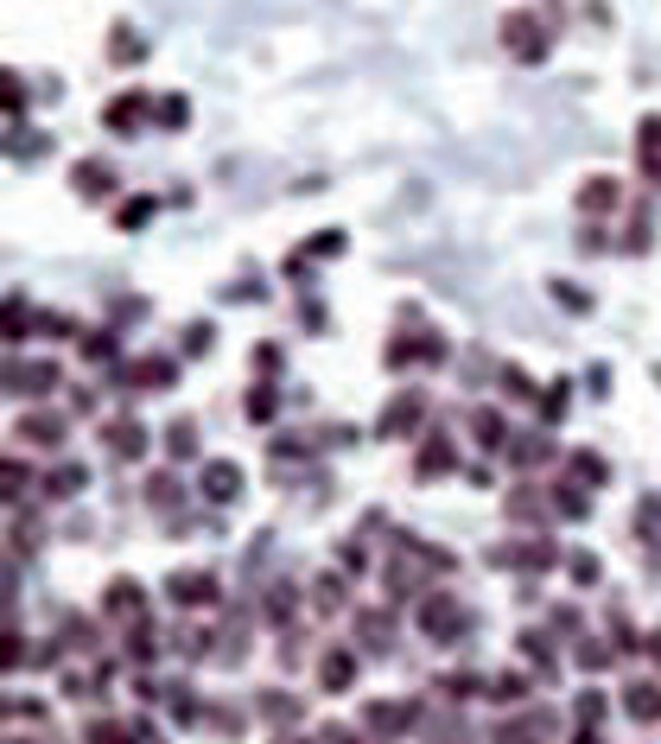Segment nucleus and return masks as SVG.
<instances>
[{"label": "nucleus", "mask_w": 661, "mask_h": 744, "mask_svg": "<svg viewBox=\"0 0 661 744\" xmlns=\"http://www.w3.org/2000/svg\"><path fill=\"white\" fill-rule=\"evenodd\" d=\"M325 255H344V229H325L319 242H305V249L293 255V267H305V261H325Z\"/></svg>", "instance_id": "33"}, {"label": "nucleus", "mask_w": 661, "mask_h": 744, "mask_svg": "<svg viewBox=\"0 0 661 744\" xmlns=\"http://www.w3.org/2000/svg\"><path fill=\"white\" fill-rule=\"evenodd\" d=\"M471 440H478L483 452H503L509 446V420L496 408H471Z\"/></svg>", "instance_id": "20"}, {"label": "nucleus", "mask_w": 661, "mask_h": 744, "mask_svg": "<svg viewBox=\"0 0 661 744\" xmlns=\"http://www.w3.org/2000/svg\"><path fill=\"white\" fill-rule=\"evenodd\" d=\"M197 496L217 503V509H229V503L242 496V465H236V458H204V471H197Z\"/></svg>", "instance_id": "9"}, {"label": "nucleus", "mask_w": 661, "mask_h": 744, "mask_svg": "<svg viewBox=\"0 0 661 744\" xmlns=\"http://www.w3.org/2000/svg\"><path fill=\"white\" fill-rule=\"evenodd\" d=\"M573 382H548V395H541V420H560V413L573 408V395H566Z\"/></svg>", "instance_id": "41"}, {"label": "nucleus", "mask_w": 661, "mask_h": 744, "mask_svg": "<svg viewBox=\"0 0 661 744\" xmlns=\"http://www.w3.org/2000/svg\"><path fill=\"white\" fill-rule=\"evenodd\" d=\"M242 413H249L255 427H267V420L280 413V388H274V382H255V388H249V401H242Z\"/></svg>", "instance_id": "27"}, {"label": "nucleus", "mask_w": 661, "mask_h": 744, "mask_svg": "<svg viewBox=\"0 0 661 744\" xmlns=\"http://www.w3.org/2000/svg\"><path fill=\"white\" fill-rule=\"evenodd\" d=\"M357 636H369V649H388L395 617H388V611H357Z\"/></svg>", "instance_id": "30"}, {"label": "nucleus", "mask_w": 661, "mask_h": 744, "mask_svg": "<svg viewBox=\"0 0 661 744\" xmlns=\"http://www.w3.org/2000/svg\"><path fill=\"white\" fill-rule=\"evenodd\" d=\"M528 687H534V681H528L521 669H509V674H496V681H490V700H503V707H509V700H528Z\"/></svg>", "instance_id": "31"}, {"label": "nucleus", "mask_w": 661, "mask_h": 744, "mask_svg": "<svg viewBox=\"0 0 661 744\" xmlns=\"http://www.w3.org/2000/svg\"><path fill=\"white\" fill-rule=\"evenodd\" d=\"M642 649H649V656H656V662H661V624H656V631H649V643H642Z\"/></svg>", "instance_id": "54"}, {"label": "nucleus", "mask_w": 661, "mask_h": 744, "mask_svg": "<svg viewBox=\"0 0 661 744\" xmlns=\"http://www.w3.org/2000/svg\"><path fill=\"white\" fill-rule=\"evenodd\" d=\"M579 744H598V739H579Z\"/></svg>", "instance_id": "55"}, {"label": "nucleus", "mask_w": 661, "mask_h": 744, "mask_svg": "<svg viewBox=\"0 0 661 744\" xmlns=\"http://www.w3.org/2000/svg\"><path fill=\"white\" fill-rule=\"evenodd\" d=\"M153 211H159V197H128V204H121V229H141Z\"/></svg>", "instance_id": "43"}, {"label": "nucleus", "mask_w": 661, "mask_h": 744, "mask_svg": "<svg viewBox=\"0 0 661 744\" xmlns=\"http://www.w3.org/2000/svg\"><path fill=\"white\" fill-rule=\"evenodd\" d=\"M357 669H363V656L337 643V649H325V656H319V687H325V694H350Z\"/></svg>", "instance_id": "16"}, {"label": "nucleus", "mask_w": 661, "mask_h": 744, "mask_svg": "<svg viewBox=\"0 0 661 744\" xmlns=\"http://www.w3.org/2000/svg\"><path fill=\"white\" fill-rule=\"evenodd\" d=\"M312 604H319V611H344V579H337V573H319V586H312Z\"/></svg>", "instance_id": "35"}, {"label": "nucleus", "mask_w": 661, "mask_h": 744, "mask_svg": "<svg viewBox=\"0 0 661 744\" xmlns=\"http://www.w3.org/2000/svg\"><path fill=\"white\" fill-rule=\"evenodd\" d=\"M573 579H579V586H591V579H598V560L579 554V560H573Z\"/></svg>", "instance_id": "53"}, {"label": "nucleus", "mask_w": 661, "mask_h": 744, "mask_svg": "<svg viewBox=\"0 0 661 744\" xmlns=\"http://www.w3.org/2000/svg\"><path fill=\"white\" fill-rule=\"evenodd\" d=\"M337 560H344V573H369V554L357 548V541H344V548H337Z\"/></svg>", "instance_id": "50"}, {"label": "nucleus", "mask_w": 661, "mask_h": 744, "mask_svg": "<svg viewBox=\"0 0 661 744\" xmlns=\"http://www.w3.org/2000/svg\"><path fill=\"white\" fill-rule=\"evenodd\" d=\"M553 516H566V521H586V516H591V496H586V484H573V478H560V484H553Z\"/></svg>", "instance_id": "22"}, {"label": "nucleus", "mask_w": 661, "mask_h": 744, "mask_svg": "<svg viewBox=\"0 0 661 744\" xmlns=\"http://www.w3.org/2000/svg\"><path fill=\"white\" fill-rule=\"evenodd\" d=\"M166 452H172V458H197V427H191V420H172V433H166Z\"/></svg>", "instance_id": "34"}, {"label": "nucleus", "mask_w": 661, "mask_h": 744, "mask_svg": "<svg viewBox=\"0 0 661 744\" xmlns=\"http://www.w3.org/2000/svg\"><path fill=\"white\" fill-rule=\"evenodd\" d=\"M548 440H521V446H509V458H515V465H541V458H548Z\"/></svg>", "instance_id": "47"}, {"label": "nucleus", "mask_w": 661, "mask_h": 744, "mask_svg": "<svg viewBox=\"0 0 661 744\" xmlns=\"http://www.w3.org/2000/svg\"><path fill=\"white\" fill-rule=\"evenodd\" d=\"M51 388H64V370L51 357H7V395L20 401H45Z\"/></svg>", "instance_id": "3"}, {"label": "nucleus", "mask_w": 661, "mask_h": 744, "mask_svg": "<svg viewBox=\"0 0 661 744\" xmlns=\"http://www.w3.org/2000/svg\"><path fill=\"white\" fill-rule=\"evenodd\" d=\"M147 509H159V516H179V478L153 471V478H147Z\"/></svg>", "instance_id": "29"}, {"label": "nucleus", "mask_w": 661, "mask_h": 744, "mask_svg": "<svg viewBox=\"0 0 661 744\" xmlns=\"http://www.w3.org/2000/svg\"><path fill=\"white\" fill-rule=\"evenodd\" d=\"M503 395H515V401H534V375L521 370V363H509V370H503Z\"/></svg>", "instance_id": "39"}, {"label": "nucleus", "mask_w": 661, "mask_h": 744, "mask_svg": "<svg viewBox=\"0 0 661 744\" xmlns=\"http://www.w3.org/2000/svg\"><path fill=\"white\" fill-rule=\"evenodd\" d=\"M153 115H159V96H147V89H128V96L103 103V128H109V134H141Z\"/></svg>", "instance_id": "8"}, {"label": "nucleus", "mask_w": 661, "mask_h": 744, "mask_svg": "<svg viewBox=\"0 0 661 744\" xmlns=\"http://www.w3.org/2000/svg\"><path fill=\"white\" fill-rule=\"evenodd\" d=\"M103 452H109V458H121V465L147 458V427H141V420H128V413L103 420Z\"/></svg>", "instance_id": "10"}, {"label": "nucleus", "mask_w": 661, "mask_h": 744, "mask_svg": "<svg viewBox=\"0 0 661 744\" xmlns=\"http://www.w3.org/2000/svg\"><path fill=\"white\" fill-rule=\"evenodd\" d=\"M503 516L509 521H528V528H541V521L553 516V496H541V484H509V496H503Z\"/></svg>", "instance_id": "13"}, {"label": "nucleus", "mask_w": 661, "mask_h": 744, "mask_svg": "<svg viewBox=\"0 0 661 744\" xmlns=\"http://www.w3.org/2000/svg\"><path fill=\"white\" fill-rule=\"evenodd\" d=\"M103 617H109V624H147V592H141V579H109Z\"/></svg>", "instance_id": "11"}, {"label": "nucleus", "mask_w": 661, "mask_h": 744, "mask_svg": "<svg viewBox=\"0 0 661 744\" xmlns=\"http://www.w3.org/2000/svg\"><path fill=\"white\" fill-rule=\"evenodd\" d=\"M440 694H445V700H471V694H483V681H478V674H445Z\"/></svg>", "instance_id": "42"}, {"label": "nucleus", "mask_w": 661, "mask_h": 744, "mask_svg": "<svg viewBox=\"0 0 661 744\" xmlns=\"http://www.w3.org/2000/svg\"><path fill=\"white\" fill-rule=\"evenodd\" d=\"M515 643H521V656H528V669L553 674V649H548V636H541V631H521V636H515Z\"/></svg>", "instance_id": "32"}, {"label": "nucleus", "mask_w": 661, "mask_h": 744, "mask_svg": "<svg viewBox=\"0 0 661 744\" xmlns=\"http://www.w3.org/2000/svg\"><path fill=\"white\" fill-rule=\"evenodd\" d=\"M26 478H33V471H26L20 458H7V471H0V484H7V503H20V496H26Z\"/></svg>", "instance_id": "44"}, {"label": "nucleus", "mask_w": 661, "mask_h": 744, "mask_svg": "<svg viewBox=\"0 0 661 744\" xmlns=\"http://www.w3.org/2000/svg\"><path fill=\"white\" fill-rule=\"evenodd\" d=\"M64 433H71V420L51 413V408H26L20 420H13V440L33 446V452H58V446H64Z\"/></svg>", "instance_id": "7"}, {"label": "nucleus", "mask_w": 661, "mask_h": 744, "mask_svg": "<svg viewBox=\"0 0 661 744\" xmlns=\"http://www.w3.org/2000/svg\"><path fill=\"white\" fill-rule=\"evenodd\" d=\"M172 382H179V363H172V357H159V350L134 357L128 370L115 375V388H128V395H166Z\"/></svg>", "instance_id": "5"}, {"label": "nucleus", "mask_w": 661, "mask_h": 744, "mask_svg": "<svg viewBox=\"0 0 661 744\" xmlns=\"http://www.w3.org/2000/svg\"><path fill=\"white\" fill-rule=\"evenodd\" d=\"M617 211H624V185L611 172H591L579 185V217H617Z\"/></svg>", "instance_id": "12"}, {"label": "nucleus", "mask_w": 661, "mask_h": 744, "mask_svg": "<svg viewBox=\"0 0 661 744\" xmlns=\"http://www.w3.org/2000/svg\"><path fill=\"white\" fill-rule=\"evenodd\" d=\"M553 299H560V305H573V312H586V305H591V299H586V293H573L566 280H553Z\"/></svg>", "instance_id": "51"}, {"label": "nucleus", "mask_w": 661, "mask_h": 744, "mask_svg": "<svg viewBox=\"0 0 661 744\" xmlns=\"http://www.w3.org/2000/svg\"><path fill=\"white\" fill-rule=\"evenodd\" d=\"M89 484V478H83V465H71V458H64V465H51V471H45V503H71L76 490Z\"/></svg>", "instance_id": "19"}, {"label": "nucleus", "mask_w": 661, "mask_h": 744, "mask_svg": "<svg viewBox=\"0 0 661 744\" xmlns=\"http://www.w3.org/2000/svg\"><path fill=\"white\" fill-rule=\"evenodd\" d=\"M496 566H521V573H548V566H553V548H548V541H521V548H503V554H496Z\"/></svg>", "instance_id": "21"}, {"label": "nucleus", "mask_w": 661, "mask_h": 744, "mask_svg": "<svg viewBox=\"0 0 661 744\" xmlns=\"http://www.w3.org/2000/svg\"><path fill=\"white\" fill-rule=\"evenodd\" d=\"M363 719L375 732H401V725H413V707H401V700H369Z\"/></svg>", "instance_id": "25"}, {"label": "nucleus", "mask_w": 661, "mask_h": 744, "mask_svg": "<svg viewBox=\"0 0 661 744\" xmlns=\"http://www.w3.org/2000/svg\"><path fill=\"white\" fill-rule=\"evenodd\" d=\"M166 598L179 604V611H217L223 604V579L211 566H179L172 579H166Z\"/></svg>", "instance_id": "4"}, {"label": "nucleus", "mask_w": 661, "mask_h": 744, "mask_svg": "<svg viewBox=\"0 0 661 744\" xmlns=\"http://www.w3.org/2000/svg\"><path fill=\"white\" fill-rule=\"evenodd\" d=\"M624 712H629V719H642V725H656V719H661V681H629V687H624Z\"/></svg>", "instance_id": "18"}, {"label": "nucleus", "mask_w": 661, "mask_h": 744, "mask_svg": "<svg viewBox=\"0 0 661 744\" xmlns=\"http://www.w3.org/2000/svg\"><path fill=\"white\" fill-rule=\"evenodd\" d=\"M636 147H642V172L661 185V115H642V128H636Z\"/></svg>", "instance_id": "23"}, {"label": "nucleus", "mask_w": 661, "mask_h": 744, "mask_svg": "<svg viewBox=\"0 0 661 744\" xmlns=\"http://www.w3.org/2000/svg\"><path fill=\"white\" fill-rule=\"evenodd\" d=\"M566 471H573V478H579L586 490H598L604 478H611V465H604L598 452H566Z\"/></svg>", "instance_id": "28"}, {"label": "nucleus", "mask_w": 661, "mask_h": 744, "mask_svg": "<svg viewBox=\"0 0 661 744\" xmlns=\"http://www.w3.org/2000/svg\"><path fill=\"white\" fill-rule=\"evenodd\" d=\"M503 51H509L515 64H548L553 58V26L541 20V13L515 7V13H503Z\"/></svg>", "instance_id": "2"}, {"label": "nucleus", "mask_w": 661, "mask_h": 744, "mask_svg": "<svg viewBox=\"0 0 661 744\" xmlns=\"http://www.w3.org/2000/svg\"><path fill=\"white\" fill-rule=\"evenodd\" d=\"M0 325H7V344L20 350V344H26V337L38 332V312H33V305H26L20 293H13V299H7V319H0Z\"/></svg>", "instance_id": "24"}, {"label": "nucleus", "mask_w": 661, "mask_h": 744, "mask_svg": "<svg viewBox=\"0 0 661 744\" xmlns=\"http://www.w3.org/2000/svg\"><path fill=\"white\" fill-rule=\"evenodd\" d=\"M115 350H121L115 332H83V357H89V363H115Z\"/></svg>", "instance_id": "38"}, {"label": "nucleus", "mask_w": 661, "mask_h": 744, "mask_svg": "<svg viewBox=\"0 0 661 744\" xmlns=\"http://www.w3.org/2000/svg\"><path fill=\"white\" fill-rule=\"evenodd\" d=\"M445 357V344L433 332L420 337V344H407V337H395V344H388V370H407V363H440Z\"/></svg>", "instance_id": "17"}, {"label": "nucleus", "mask_w": 661, "mask_h": 744, "mask_svg": "<svg viewBox=\"0 0 661 744\" xmlns=\"http://www.w3.org/2000/svg\"><path fill=\"white\" fill-rule=\"evenodd\" d=\"M261 712H267V719H293V712H299V700H287L280 687H267V700H261Z\"/></svg>", "instance_id": "46"}, {"label": "nucleus", "mask_w": 661, "mask_h": 744, "mask_svg": "<svg viewBox=\"0 0 661 744\" xmlns=\"http://www.w3.org/2000/svg\"><path fill=\"white\" fill-rule=\"evenodd\" d=\"M153 121H159V128H184V121H191V103H184V96H159V115H153Z\"/></svg>", "instance_id": "40"}, {"label": "nucleus", "mask_w": 661, "mask_h": 744, "mask_svg": "<svg viewBox=\"0 0 661 744\" xmlns=\"http://www.w3.org/2000/svg\"><path fill=\"white\" fill-rule=\"evenodd\" d=\"M89 744H128V725H115V719H96V725H89Z\"/></svg>", "instance_id": "48"}, {"label": "nucleus", "mask_w": 661, "mask_h": 744, "mask_svg": "<svg viewBox=\"0 0 661 744\" xmlns=\"http://www.w3.org/2000/svg\"><path fill=\"white\" fill-rule=\"evenodd\" d=\"M0 103H7V115H13V121H20V115H26V103H33V96H26V76H0Z\"/></svg>", "instance_id": "36"}, {"label": "nucleus", "mask_w": 661, "mask_h": 744, "mask_svg": "<svg viewBox=\"0 0 661 744\" xmlns=\"http://www.w3.org/2000/svg\"><path fill=\"white\" fill-rule=\"evenodd\" d=\"M611 636H617V649H642V643H636V624H629L624 611H611Z\"/></svg>", "instance_id": "49"}, {"label": "nucleus", "mask_w": 661, "mask_h": 744, "mask_svg": "<svg viewBox=\"0 0 661 744\" xmlns=\"http://www.w3.org/2000/svg\"><path fill=\"white\" fill-rule=\"evenodd\" d=\"M147 58V38L134 33V26H115L109 33V64H141Z\"/></svg>", "instance_id": "26"}, {"label": "nucleus", "mask_w": 661, "mask_h": 744, "mask_svg": "<svg viewBox=\"0 0 661 744\" xmlns=\"http://www.w3.org/2000/svg\"><path fill=\"white\" fill-rule=\"evenodd\" d=\"M445 471H458V446H452V433H426L413 452V478H445Z\"/></svg>", "instance_id": "15"}, {"label": "nucleus", "mask_w": 661, "mask_h": 744, "mask_svg": "<svg viewBox=\"0 0 661 744\" xmlns=\"http://www.w3.org/2000/svg\"><path fill=\"white\" fill-rule=\"evenodd\" d=\"M211 344H217V332H211V325H184V357H204Z\"/></svg>", "instance_id": "45"}, {"label": "nucleus", "mask_w": 661, "mask_h": 744, "mask_svg": "<svg viewBox=\"0 0 661 744\" xmlns=\"http://www.w3.org/2000/svg\"><path fill=\"white\" fill-rule=\"evenodd\" d=\"M38 337H58L64 344V337H83V332H76L71 312H38Z\"/></svg>", "instance_id": "37"}, {"label": "nucleus", "mask_w": 661, "mask_h": 744, "mask_svg": "<svg viewBox=\"0 0 661 744\" xmlns=\"http://www.w3.org/2000/svg\"><path fill=\"white\" fill-rule=\"evenodd\" d=\"M420 420H426V395H420V388H395V401L375 420V440H413Z\"/></svg>", "instance_id": "6"}, {"label": "nucleus", "mask_w": 661, "mask_h": 744, "mask_svg": "<svg viewBox=\"0 0 661 744\" xmlns=\"http://www.w3.org/2000/svg\"><path fill=\"white\" fill-rule=\"evenodd\" d=\"M261 370H280V350H274V344H255V375Z\"/></svg>", "instance_id": "52"}, {"label": "nucleus", "mask_w": 661, "mask_h": 744, "mask_svg": "<svg viewBox=\"0 0 661 744\" xmlns=\"http://www.w3.org/2000/svg\"><path fill=\"white\" fill-rule=\"evenodd\" d=\"M71 185H76V197L103 204V197H115V166L103 159V153H89V159H76V166H71Z\"/></svg>", "instance_id": "14"}, {"label": "nucleus", "mask_w": 661, "mask_h": 744, "mask_svg": "<svg viewBox=\"0 0 661 744\" xmlns=\"http://www.w3.org/2000/svg\"><path fill=\"white\" fill-rule=\"evenodd\" d=\"M413 624H420V636H426V643H465V631H471V611H465V598H458V592H420V604H413Z\"/></svg>", "instance_id": "1"}]
</instances>
